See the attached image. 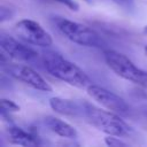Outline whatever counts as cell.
<instances>
[{
  "label": "cell",
  "instance_id": "obj_8",
  "mask_svg": "<svg viewBox=\"0 0 147 147\" xmlns=\"http://www.w3.org/2000/svg\"><path fill=\"white\" fill-rule=\"evenodd\" d=\"M0 48L6 52L10 59L24 61V62H33L38 59V53L29 46H25L18 42L13 37L1 32L0 34Z\"/></svg>",
  "mask_w": 147,
  "mask_h": 147
},
{
  "label": "cell",
  "instance_id": "obj_16",
  "mask_svg": "<svg viewBox=\"0 0 147 147\" xmlns=\"http://www.w3.org/2000/svg\"><path fill=\"white\" fill-rule=\"evenodd\" d=\"M113 1L118 3L119 6H126V7H130L133 3V0H113Z\"/></svg>",
  "mask_w": 147,
  "mask_h": 147
},
{
  "label": "cell",
  "instance_id": "obj_15",
  "mask_svg": "<svg viewBox=\"0 0 147 147\" xmlns=\"http://www.w3.org/2000/svg\"><path fill=\"white\" fill-rule=\"evenodd\" d=\"M14 14H15L14 9H10L6 6H1V8H0V21L5 22V21H8V20H11Z\"/></svg>",
  "mask_w": 147,
  "mask_h": 147
},
{
  "label": "cell",
  "instance_id": "obj_14",
  "mask_svg": "<svg viewBox=\"0 0 147 147\" xmlns=\"http://www.w3.org/2000/svg\"><path fill=\"white\" fill-rule=\"evenodd\" d=\"M44 1H51V2H57L61 5H64L65 7H68L70 10L77 11L79 9V5L75 1V0H44Z\"/></svg>",
  "mask_w": 147,
  "mask_h": 147
},
{
  "label": "cell",
  "instance_id": "obj_4",
  "mask_svg": "<svg viewBox=\"0 0 147 147\" xmlns=\"http://www.w3.org/2000/svg\"><path fill=\"white\" fill-rule=\"evenodd\" d=\"M56 25L62 34H64L70 41L80 46L102 48L106 45L100 34L87 25L67 18H57Z\"/></svg>",
  "mask_w": 147,
  "mask_h": 147
},
{
  "label": "cell",
  "instance_id": "obj_2",
  "mask_svg": "<svg viewBox=\"0 0 147 147\" xmlns=\"http://www.w3.org/2000/svg\"><path fill=\"white\" fill-rule=\"evenodd\" d=\"M82 107L83 114L87 121L103 133L117 137H126L131 133L132 129L118 116V114L98 108L85 100L82 102Z\"/></svg>",
  "mask_w": 147,
  "mask_h": 147
},
{
  "label": "cell",
  "instance_id": "obj_5",
  "mask_svg": "<svg viewBox=\"0 0 147 147\" xmlns=\"http://www.w3.org/2000/svg\"><path fill=\"white\" fill-rule=\"evenodd\" d=\"M1 69L8 76L24 83L25 85L41 91V92H52V86L47 83V80L40 76L34 69L26 64H18V63H10L7 62L1 64Z\"/></svg>",
  "mask_w": 147,
  "mask_h": 147
},
{
  "label": "cell",
  "instance_id": "obj_19",
  "mask_svg": "<svg viewBox=\"0 0 147 147\" xmlns=\"http://www.w3.org/2000/svg\"><path fill=\"white\" fill-rule=\"evenodd\" d=\"M85 1H86V2H90V1H91V0H85Z\"/></svg>",
  "mask_w": 147,
  "mask_h": 147
},
{
  "label": "cell",
  "instance_id": "obj_3",
  "mask_svg": "<svg viewBox=\"0 0 147 147\" xmlns=\"http://www.w3.org/2000/svg\"><path fill=\"white\" fill-rule=\"evenodd\" d=\"M103 57L107 65L117 76L147 88V71L138 68L126 55L114 49H103Z\"/></svg>",
  "mask_w": 147,
  "mask_h": 147
},
{
  "label": "cell",
  "instance_id": "obj_12",
  "mask_svg": "<svg viewBox=\"0 0 147 147\" xmlns=\"http://www.w3.org/2000/svg\"><path fill=\"white\" fill-rule=\"evenodd\" d=\"M0 107H1V117L2 118L8 117L13 113L20 111V106L17 103H15L14 101H11L9 99H5V98H2L0 100Z\"/></svg>",
  "mask_w": 147,
  "mask_h": 147
},
{
  "label": "cell",
  "instance_id": "obj_13",
  "mask_svg": "<svg viewBox=\"0 0 147 147\" xmlns=\"http://www.w3.org/2000/svg\"><path fill=\"white\" fill-rule=\"evenodd\" d=\"M105 142L107 146L110 147H121V146H127V144L125 141H123L122 139H119V137L117 136H107L105 138Z\"/></svg>",
  "mask_w": 147,
  "mask_h": 147
},
{
  "label": "cell",
  "instance_id": "obj_18",
  "mask_svg": "<svg viewBox=\"0 0 147 147\" xmlns=\"http://www.w3.org/2000/svg\"><path fill=\"white\" fill-rule=\"evenodd\" d=\"M144 49H145V54H146V55H147V45H146V46H145V48H144Z\"/></svg>",
  "mask_w": 147,
  "mask_h": 147
},
{
  "label": "cell",
  "instance_id": "obj_7",
  "mask_svg": "<svg viewBox=\"0 0 147 147\" xmlns=\"http://www.w3.org/2000/svg\"><path fill=\"white\" fill-rule=\"evenodd\" d=\"M87 94L98 103H100L101 106H103L105 108H107L108 110H111L118 115H127L130 111V107L129 105L125 102V100L123 98H121L119 95H117L116 93L95 85V84H90L86 87Z\"/></svg>",
  "mask_w": 147,
  "mask_h": 147
},
{
  "label": "cell",
  "instance_id": "obj_6",
  "mask_svg": "<svg viewBox=\"0 0 147 147\" xmlns=\"http://www.w3.org/2000/svg\"><path fill=\"white\" fill-rule=\"evenodd\" d=\"M16 34L24 41L40 47H49L53 45L52 36L36 21L23 18L15 24Z\"/></svg>",
  "mask_w": 147,
  "mask_h": 147
},
{
  "label": "cell",
  "instance_id": "obj_9",
  "mask_svg": "<svg viewBox=\"0 0 147 147\" xmlns=\"http://www.w3.org/2000/svg\"><path fill=\"white\" fill-rule=\"evenodd\" d=\"M9 141L20 146H38L40 145L39 137L33 131H26L18 126H9L7 130Z\"/></svg>",
  "mask_w": 147,
  "mask_h": 147
},
{
  "label": "cell",
  "instance_id": "obj_11",
  "mask_svg": "<svg viewBox=\"0 0 147 147\" xmlns=\"http://www.w3.org/2000/svg\"><path fill=\"white\" fill-rule=\"evenodd\" d=\"M49 106L55 113L65 116H78L80 113H83L82 103H77L74 100L63 99L60 96L51 98Z\"/></svg>",
  "mask_w": 147,
  "mask_h": 147
},
{
  "label": "cell",
  "instance_id": "obj_10",
  "mask_svg": "<svg viewBox=\"0 0 147 147\" xmlns=\"http://www.w3.org/2000/svg\"><path fill=\"white\" fill-rule=\"evenodd\" d=\"M44 123L48 127L49 131H52L53 133H55L62 138L76 139L78 136L76 129L72 125H70L69 123H67L63 119L57 118L55 116H46L44 118Z\"/></svg>",
  "mask_w": 147,
  "mask_h": 147
},
{
  "label": "cell",
  "instance_id": "obj_1",
  "mask_svg": "<svg viewBox=\"0 0 147 147\" xmlns=\"http://www.w3.org/2000/svg\"><path fill=\"white\" fill-rule=\"evenodd\" d=\"M42 62L48 74L71 86L84 88L87 87L90 84H92L88 76L85 74L83 69H80L77 64L64 59L62 55L57 53L54 52L45 53L42 57Z\"/></svg>",
  "mask_w": 147,
  "mask_h": 147
},
{
  "label": "cell",
  "instance_id": "obj_17",
  "mask_svg": "<svg viewBox=\"0 0 147 147\" xmlns=\"http://www.w3.org/2000/svg\"><path fill=\"white\" fill-rule=\"evenodd\" d=\"M144 32H145V33H146V34H147V25H146V26H145V28H144Z\"/></svg>",
  "mask_w": 147,
  "mask_h": 147
}]
</instances>
